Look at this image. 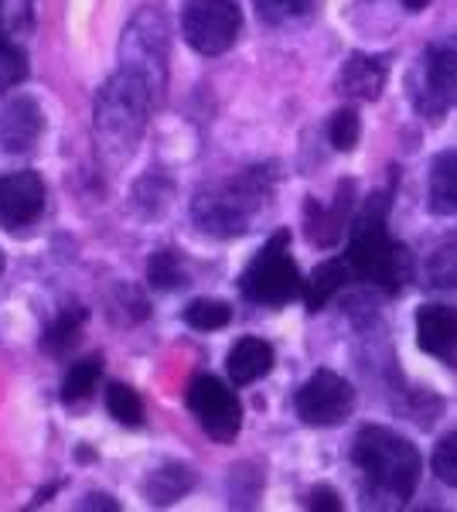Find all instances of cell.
<instances>
[{
    "label": "cell",
    "instance_id": "6da1fadb",
    "mask_svg": "<svg viewBox=\"0 0 457 512\" xmlns=\"http://www.w3.org/2000/svg\"><path fill=\"white\" fill-rule=\"evenodd\" d=\"M164 59H168L164 24L154 11H140L123 38L120 65L99 93L96 127L106 144H127V151L134 147L154 106L161 103L164 76H168Z\"/></svg>",
    "mask_w": 457,
    "mask_h": 512
},
{
    "label": "cell",
    "instance_id": "7a4b0ae2",
    "mask_svg": "<svg viewBox=\"0 0 457 512\" xmlns=\"http://www.w3.org/2000/svg\"><path fill=\"white\" fill-rule=\"evenodd\" d=\"M352 458L362 468V475L379 492H386L389 499L406 502L417 492L423 475V458L417 444L389 431V427H362L359 437H355Z\"/></svg>",
    "mask_w": 457,
    "mask_h": 512
},
{
    "label": "cell",
    "instance_id": "3957f363",
    "mask_svg": "<svg viewBox=\"0 0 457 512\" xmlns=\"http://www.w3.org/2000/svg\"><path fill=\"white\" fill-rule=\"evenodd\" d=\"M273 175L270 168H246L243 175L219 181V185L205 188L195 198V219L205 233L215 236H239L246 233L249 219L263 209L270 198Z\"/></svg>",
    "mask_w": 457,
    "mask_h": 512
},
{
    "label": "cell",
    "instance_id": "277c9868",
    "mask_svg": "<svg viewBox=\"0 0 457 512\" xmlns=\"http://www.w3.org/2000/svg\"><path fill=\"white\" fill-rule=\"evenodd\" d=\"M348 263L362 280L382 287L386 294H400L406 280V250L400 243H393L386 229V195H376L365 209L352 233V246H348Z\"/></svg>",
    "mask_w": 457,
    "mask_h": 512
},
{
    "label": "cell",
    "instance_id": "5b68a950",
    "mask_svg": "<svg viewBox=\"0 0 457 512\" xmlns=\"http://www.w3.org/2000/svg\"><path fill=\"white\" fill-rule=\"evenodd\" d=\"M301 287V270L290 256L287 229H277L239 277V291H243L246 301L263 304V308H280L290 297L301 294Z\"/></svg>",
    "mask_w": 457,
    "mask_h": 512
},
{
    "label": "cell",
    "instance_id": "8992f818",
    "mask_svg": "<svg viewBox=\"0 0 457 512\" xmlns=\"http://www.w3.org/2000/svg\"><path fill=\"white\" fill-rule=\"evenodd\" d=\"M243 31V11L236 0H188L181 11V35L198 55H222Z\"/></svg>",
    "mask_w": 457,
    "mask_h": 512
},
{
    "label": "cell",
    "instance_id": "52a82bcc",
    "mask_svg": "<svg viewBox=\"0 0 457 512\" xmlns=\"http://www.w3.org/2000/svg\"><path fill=\"white\" fill-rule=\"evenodd\" d=\"M457 103V38L434 41L423 52L413 79V106L430 120H440Z\"/></svg>",
    "mask_w": 457,
    "mask_h": 512
},
{
    "label": "cell",
    "instance_id": "ba28073f",
    "mask_svg": "<svg viewBox=\"0 0 457 512\" xmlns=\"http://www.w3.org/2000/svg\"><path fill=\"white\" fill-rule=\"evenodd\" d=\"M188 410L202 424V431L219 444L236 441L239 427H243V407H239V396L222 383L219 376H195L188 383Z\"/></svg>",
    "mask_w": 457,
    "mask_h": 512
},
{
    "label": "cell",
    "instance_id": "9c48e42d",
    "mask_svg": "<svg viewBox=\"0 0 457 512\" xmlns=\"http://www.w3.org/2000/svg\"><path fill=\"white\" fill-rule=\"evenodd\" d=\"M297 417L311 427H335L352 414L355 390L348 379H342L331 369H318L294 396Z\"/></svg>",
    "mask_w": 457,
    "mask_h": 512
},
{
    "label": "cell",
    "instance_id": "30bf717a",
    "mask_svg": "<svg viewBox=\"0 0 457 512\" xmlns=\"http://www.w3.org/2000/svg\"><path fill=\"white\" fill-rule=\"evenodd\" d=\"M45 212V181L35 171H14L0 178V222L7 229H24Z\"/></svg>",
    "mask_w": 457,
    "mask_h": 512
},
{
    "label": "cell",
    "instance_id": "8fae6325",
    "mask_svg": "<svg viewBox=\"0 0 457 512\" xmlns=\"http://www.w3.org/2000/svg\"><path fill=\"white\" fill-rule=\"evenodd\" d=\"M417 342L427 355L457 366V311L447 304H423L417 311Z\"/></svg>",
    "mask_w": 457,
    "mask_h": 512
},
{
    "label": "cell",
    "instance_id": "7c38bea8",
    "mask_svg": "<svg viewBox=\"0 0 457 512\" xmlns=\"http://www.w3.org/2000/svg\"><path fill=\"white\" fill-rule=\"evenodd\" d=\"M41 106L31 96H7L0 103V140L7 151H28L41 137Z\"/></svg>",
    "mask_w": 457,
    "mask_h": 512
},
{
    "label": "cell",
    "instance_id": "4fadbf2b",
    "mask_svg": "<svg viewBox=\"0 0 457 512\" xmlns=\"http://www.w3.org/2000/svg\"><path fill=\"white\" fill-rule=\"evenodd\" d=\"M389 79V65L382 55H348V62L338 72V93H345L348 99H362V103H372L379 99V93L386 89Z\"/></svg>",
    "mask_w": 457,
    "mask_h": 512
},
{
    "label": "cell",
    "instance_id": "5bb4252c",
    "mask_svg": "<svg viewBox=\"0 0 457 512\" xmlns=\"http://www.w3.org/2000/svg\"><path fill=\"white\" fill-rule=\"evenodd\" d=\"M352 195H355V185L352 181H342L335 192V202H331L328 209L307 202V239H311L314 246H335L338 239H342L348 212H352Z\"/></svg>",
    "mask_w": 457,
    "mask_h": 512
},
{
    "label": "cell",
    "instance_id": "9a60e30c",
    "mask_svg": "<svg viewBox=\"0 0 457 512\" xmlns=\"http://www.w3.org/2000/svg\"><path fill=\"white\" fill-rule=\"evenodd\" d=\"M226 369L236 386H249L256 379H263L273 369L270 342H263V338H239L226 359Z\"/></svg>",
    "mask_w": 457,
    "mask_h": 512
},
{
    "label": "cell",
    "instance_id": "2e32d148",
    "mask_svg": "<svg viewBox=\"0 0 457 512\" xmlns=\"http://www.w3.org/2000/svg\"><path fill=\"white\" fill-rule=\"evenodd\" d=\"M427 205L434 216H457V151H440L430 164Z\"/></svg>",
    "mask_w": 457,
    "mask_h": 512
},
{
    "label": "cell",
    "instance_id": "e0dca14e",
    "mask_svg": "<svg viewBox=\"0 0 457 512\" xmlns=\"http://www.w3.org/2000/svg\"><path fill=\"white\" fill-rule=\"evenodd\" d=\"M352 274H355V270H352V263H348V256H345V260L321 263V267L311 274V280L304 284V304H307V311H321L324 304H328L331 297H335L348 284V277H352Z\"/></svg>",
    "mask_w": 457,
    "mask_h": 512
},
{
    "label": "cell",
    "instance_id": "ac0fdd59",
    "mask_svg": "<svg viewBox=\"0 0 457 512\" xmlns=\"http://www.w3.org/2000/svg\"><path fill=\"white\" fill-rule=\"evenodd\" d=\"M191 485H195V475H191L188 465H164L144 482L147 499L157 502V506H168V502L181 499Z\"/></svg>",
    "mask_w": 457,
    "mask_h": 512
},
{
    "label": "cell",
    "instance_id": "d6986e66",
    "mask_svg": "<svg viewBox=\"0 0 457 512\" xmlns=\"http://www.w3.org/2000/svg\"><path fill=\"white\" fill-rule=\"evenodd\" d=\"M99 376H103V355H86V359L72 362V369L62 379V400L79 403L96 390Z\"/></svg>",
    "mask_w": 457,
    "mask_h": 512
},
{
    "label": "cell",
    "instance_id": "ffe728a7",
    "mask_svg": "<svg viewBox=\"0 0 457 512\" xmlns=\"http://www.w3.org/2000/svg\"><path fill=\"white\" fill-rule=\"evenodd\" d=\"M106 410H110V417L123 427L144 424V400H140L134 386H127V383H113L110 390H106Z\"/></svg>",
    "mask_w": 457,
    "mask_h": 512
},
{
    "label": "cell",
    "instance_id": "44dd1931",
    "mask_svg": "<svg viewBox=\"0 0 457 512\" xmlns=\"http://www.w3.org/2000/svg\"><path fill=\"white\" fill-rule=\"evenodd\" d=\"M82 321H86V311L82 308H65L45 332V349L52 352H65L79 342V332H82Z\"/></svg>",
    "mask_w": 457,
    "mask_h": 512
},
{
    "label": "cell",
    "instance_id": "7402d4cb",
    "mask_svg": "<svg viewBox=\"0 0 457 512\" xmlns=\"http://www.w3.org/2000/svg\"><path fill=\"white\" fill-rule=\"evenodd\" d=\"M185 321L195 328V332H219V328H226L232 321V308L222 301L202 297V301H191L185 308Z\"/></svg>",
    "mask_w": 457,
    "mask_h": 512
},
{
    "label": "cell",
    "instance_id": "603a6c76",
    "mask_svg": "<svg viewBox=\"0 0 457 512\" xmlns=\"http://www.w3.org/2000/svg\"><path fill=\"white\" fill-rule=\"evenodd\" d=\"M147 277H151L154 287L161 291H171V287L185 284V267H181V256L178 250H157L147 263Z\"/></svg>",
    "mask_w": 457,
    "mask_h": 512
},
{
    "label": "cell",
    "instance_id": "cb8c5ba5",
    "mask_svg": "<svg viewBox=\"0 0 457 512\" xmlns=\"http://www.w3.org/2000/svg\"><path fill=\"white\" fill-rule=\"evenodd\" d=\"M427 274L434 287H457V236L437 246L427 260Z\"/></svg>",
    "mask_w": 457,
    "mask_h": 512
},
{
    "label": "cell",
    "instance_id": "d4e9b609",
    "mask_svg": "<svg viewBox=\"0 0 457 512\" xmlns=\"http://www.w3.org/2000/svg\"><path fill=\"white\" fill-rule=\"evenodd\" d=\"M359 134H362V120L355 110H338L331 117V127H328V137L335 144V151H352L359 144Z\"/></svg>",
    "mask_w": 457,
    "mask_h": 512
},
{
    "label": "cell",
    "instance_id": "484cf974",
    "mask_svg": "<svg viewBox=\"0 0 457 512\" xmlns=\"http://www.w3.org/2000/svg\"><path fill=\"white\" fill-rule=\"evenodd\" d=\"M430 468L444 485H454L457 489V431L447 434L444 441L434 448V458H430Z\"/></svg>",
    "mask_w": 457,
    "mask_h": 512
},
{
    "label": "cell",
    "instance_id": "4316f807",
    "mask_svg": "<svg viewBox=\"0 0 457 512\" xmlns=\"http://www.w3.org/2000/svg\"><path fill=\"white\" fill-rule=\"evenodd\" d=\"M260 18L267 21H290V18H301V14L311 11V0H253Z\"/></svg>",
    "mask_w": 457,
    "mask_h": 512
},
{
    "label": "cell",
    "instance_id": "83f0119b",
    "mask_svg": "<svg viewBox=\"0 0 457 512\" xmlns=\"http://www.w3.org/2000/svg\"><path fill=\"white\" fill-rule=\"evenodd\" d=\"M304 506L314 509V512H342V499H338L335 489H328V485H318V489L307 492Z\"/></svg>",
    "mask_w": 457,
    "mask_h": 512
},
{
    "label": "cell",
    "instance_id": "f1b7e54d",
    "mask_svg": "<svg viewBox=\"0 0 457 512\" xmlns=\"http://www.w3.org/2000/svg\"><path fill=\"white\" fill-rule=\"evenodd\" d=\"M82 509H120V502H113L110 495L96 492V495H86V502H82Z\"/></svg>",
    "mask_w": 457,
    "mask_h": 512
},
{
    "label": "cell",
    "instance_id": "f546056e",
    "mask_svg": "<svg viewBox=\"0 0 457 512\" xmlns=\"http://www.w3.org/2000/svg\"><path fill=\"white\" fill-rule=\"evenodd\" d=\"M427 4H430V0H403V7H406V11H413V14L423 11Z\"/></svg>",
    "mask_w": 457,
    "mask_h": 512
},
{
    "label": "cell",
    "instance_id": "4dcf8cb0",
    "mask_svg": "<svg viewBox=\"0 0 457 512\" xmlns=\"http://www.w3.org/2000/svg\"><path fill=\"white\" fill-rule=\"evenodd\" d=\"M0 270H4V253H0Z\"/></svg>",
    "mask_w": 457,
    "mask_h": 512
}]
</instances>
